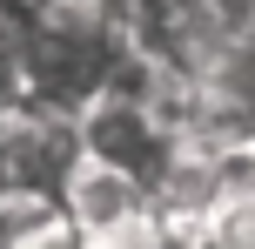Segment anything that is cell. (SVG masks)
Instances as JSON below:
<instances>
[{
  "mask_svg": "<svg viewBox=\"0 0 255 249\" xmlns=\"http://www.w3.org/2000/svg\"><path fill=\"white\" fill-rule=\"evenodd\" d=\"M81 142H88V155L94 162H115V169L128 175H141V182H161L168 175V162L181 155V142L188 135H175L161 115H154V101H141V94H115L108 88L101 101L81 115Z\"/></svg>",
  "mask_w": 255,
  "mask_h": 249,
  "instance_id": "1",
  "label": "cell"
},
{
  "mask_svg": "<svg viewBox=\"0 0 255 249\" xmlns=\"http://www.w3.org/2000/svg\"><path fill=\"white\" fill-rule=\"evenodd\" d=\"M88 162L74 115L54 108H13L7 121V148H0V189H27V196H61L74 182V169Z\"/></svg>",
  "mask_w": 255,
  "mask_h": 249,
  "instance_id": "2",
  "label": "cell"
},
{
  "mask_svg": "<svg viewBox=\"0 0 255 249\" xmlns=\"http://www.w3.org/2000/svg\"><path fill=\"white\" fill-rule=\"evenodd\" d=\"M222 7H229V13H235V20H242V27L255 20V0H222Z\"/></svg>",
  "mask_w": 255,
  "mask_h": 249,
  "instance_id": "3",
  "label": "cell"
},
{
  "mask_svg": "<svg viewBox=\"0 0 255 249\" xmlns=\"http://www.w3.org/2000/svg\"><path fill=\"white\" fill-rule=\"evenodd\" d=\"M7 121H13V115H7V108H0V148H7Z\"/></svg>",
  "mask_w": 255,
  "mask_h": 249,
  "instance_id": "4",
  "label": "cell"
}]
</instances>
